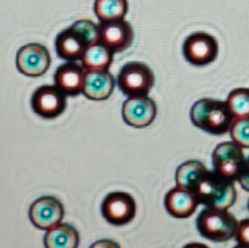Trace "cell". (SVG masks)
<instances>
[{
    "mask_svg": "<svg viewBox=\"0 0 249 248\" xmlns=\"http://www.w3.org/2000/svg\"><path fill=\"white\" fill-rule=\"evenodd\" d=\"M191 191L205 208L229 210L237 198L233 182L225 180L214 170H205L193 184Z\"/></svg>",
    "mask_w": 249,
    "mask_h": 248,
    "instance_id": "1",
    "label": "cell"
},
{
    "mask_svg": "<svg viewBox=\"0 0 249 248\" xmlns=\"http://www.w3.org/2000/svg\"><path fill=\"white\" fill-rule=\"evenodd\" d=\"M191 121L198 129L220 136L230 131L233 117L225 102L203 98L193 104L191 109Z\"/></svg>",
    "mask_w": 249,
    "mask_h": 248,
    "instance_id": "2",
    "label": "cell"
},
{
    "mask_svg": "<svg viewBox=\"0 0 249 248\" xmlns=\"http://www.w3.org/2000/svg\"><path fill=\"white\" fill-rule=\"evenodd\" d=\"M196 225L207 240L225 242L234 237L238 221L229 210L204 208L198 215Z\"/></svg>",
    "mask_w": 249,
    "mask_h": 248,
    "instance_id": "3",
    "label": "cell"
},
{
    "mask_svg": "<svg viewBox=\"0 0 249 248\" xmlns=\"http://www.w3.org/2000/svg\"><path fill=\"white\" fill-rule=\"evenodd\" d=\"M155 77L152 69L142 61L124 64L116 77L119 90L127 97L148 95L154 86Z\"/></svg>",
    "mask_w": 249,
    "mask_h": 248,
    "instance_id": "4",
    "label": "cell"
},
{
    "mask_svg": "<svg viewBox=\"0 0 249 248\" xmlns=\"http://www.w3.org/2000/svg\"><path fill=\"white\" fill-rule=\"evenodd\" d=\"M212 159L214 168L213 170L217 175L231 182L238 181L246 161L242 147L233 141L222 142L214 149Z\"/></svg>",
    "mask_w": 249,
    "mask_h": 248,
    "instance_id": "5",
    "label": "cell"
},
{
    "mask_svg": "<svg viewBox=\"0 0 249 248\" xmlns=\"http://www.w3.org/2000/svg\"><path fill=\"white\" fill-rule=\"evenodd\" d=\"M182 53L190 64L205 66L216 59L219 44L214 36L205 32H196L184 39Z\"/></svg>",
    "mask_w": 249,
    "mask_h": 248,
    "instance_id": "6",
    "label": "cell"
},
{
    "mask_svg": "<svg viewBox=\"0 0 249 248\" xmlns=\"http://www.w3.org/2000/svg\"><path fill=\"white\" fill-rule=\"evenodd\" d=\"M137 206L127 192H111L107 194L102 203V214L105 220L115 226L130 224L135 219Z\"/></svg>",
    "mask_w": 249,
    "mask_h": 248,
    "instance_id": "7",
    "label": "cell"
},
{
    "mask_svg": "<svg viewBox=\"0 0 249 248\" xmlns=\"http://www.w3.org/2000/svg\"><path fill=\"white\" fill-rule=\"evenodd\" d=\"M66 95L56 86H40L31 98L32 110L43 119H54L65 112Z\"/></svg>",
    "mask_w": 249,
    "mask_h": 248,
    "instance_id": "8",
    "label": "cell"
},
{
    "mask_svg": "<svg viewBox=\"0 0 249 248\" xmlns=\"http://www.w3.org/2000/svg\"><path fill=\"white\" fill-rule=\"evenodd\" d=\"M52 64V57L47 48L38 43H30L18 49L16 54V67L28 77L44 75Z\"/></svg>",
    "mask_w": 249,
    "mask_h": 248,
    "instance_id": "9",
    "label": "cell"
},
{
    "mask_svg": "<svg viewBox=\"0 0 249 248\" xmlns=\"http://www.w3.org/2000/svg\"><path fill=\"white\" fill-rule=\"evenodd\" d=\"M65 215L61 202L53 196H43L36 199L30 207L28 216L33 225L39 230L48 231L59 225Z\"/></svg>",
    "mask_w": 249,
    "mask_h": 248,
    "instance_id": "10",
    "label": "cell"
},
{
    "mask_svg": "<svg viewBox=\"0 0 249 248\" xmlns=\"http://www.w3.org/2000/svg\"><path fill=\"white\" fill-rule=\"evenodd\" d=\"M99 43L109 48L112 53H120L128 49L135 38L133 28L127 21L116 20L100 22Z\"/></svg>",
    "mask_w": 249,
    "mask_h": 248,
    "instance_id": "11",
    "label": "cell"
},
{
    "mask_svg": "<svg viewBox=\"0 0 249 248\" xmlns=\"http://www.w3.org/2000/svg\"><path fill=\"white\" fill-rule=\"evenodd\" d=\"M157 116V104L148 95L128 97L122 104L124 121L131 127L143 129L154 121Z\"/></svg>",
    "mask_w": 249,
    "mask_h": 248,
    "instance_id": "12",
    "label": "cell"
},
{
    "mask_svg": "<svg viewBox=\"0 0 249 248\" xmlns=\"http://www.w3.org/2000/svg\"><path fill=\"white\" fill-rule=\"evenodd\" d=\"M86 74L87 71L82 64H78L77 61H66L55 71L54 85L66 97H75L83 93Z\"/></svg>",
    "mask_w": 249,
    "mask_h": 248,
    "instance_id": "13",
    "label": "cell"
},
{
    "mask_svg": "<svg viewBox=\"0 0 249 248\" xmlns=\"http://www.w3.org/2000/svg\"><path fill=\"white\" fill-rule=\"evenodd\" d=\"M88 47L89 44L87 39L73 26L60 32L55 39V49H56L57 57L66 61L81 60Z\"/></svg>",
    "mask_w": 249,
    "mask_h": 248,
    "instance_id": "14",
    "label": "cell"
},
{
    "mask_svg": "<svg viewBox=\"0 0 249 248\" xmlns=\"http://www.w3.org/2000/svg\"><path fill=\"white\" fill-rule=\"evenodd\" d=\"M164 206L170 215L183 219L193 215L199 206V202L192 191L176 186L166 193Z\"/></svg>",
    "mask_w": 249,
    "mask_h": 248,
    "instance_id": "15",
    "label": "cell"
},
{
    "mask_svg": "<svg viewBox=\"0 0 249 248\" xmlns=\"http://www.w3.org/2000/svg\"><path fill=\"white\" fill-rule=\"evenodd\" d=\"M114 76L107 71H87L83 95L90 100H105L115 88Z\"/></svg>",
    "mask_w": 249,
    "mask_h": 248,
    "instance_id": "16",
    "label": "cell"
},
{
    "mask_svg": "<svg viewBox=\"0 0 249 248\" xmlns=\"http://www.w3.org/2000/svg\"><path fill=\"white\" fill-rule=\"evenodd\" d=\"M45 248H78L80 235L70 224L60 223L44 235Z\"/></svg>",
    "mask_w": 249,
    "mask_h": 248,
    "instance_id": "17",
    "label": "cell"
},
{
    "mask_svg": "<svg viewBox=\"0 0 249 248\" xmlns=\"http://www.w3.org/2000/svg\"><path fill=\"white\" fill-rule=\"evenodd\" d=\"M114 54L109 48L98 42L87 48L81 62L86 71H107L114 60Z\"/></svg>",
    "mask_w": 249,
    "mask_h": 248,
    "instance_id": "18",
    "label": "cell"
},
{
    "mask_svg": "<svg viewBox=\"0 0 249 248\" xmlns=\"http://www.w3.org/2000/svg\"><path fill=\"white\" fill-rule=\"evenodd\" d=\"M127 0H95L94 14L99 22L124 20L127 15Z\"/></svg>",
    "mask_w": 249,
    "mask_h": 248,
    "instance_id": "19",
    "label": "cell"
},
{
    "mask_svg": "<svg viewBox=\"0 0 249 248\" xmlns=\"http://www.w3.org/2000/svg\"><path fill=\"white\" fill-rule=\"evenodd\" d=\"M207 170L205 165L198 160H188L181 164L176 170V186L182 189H192L193 184L197 181L198 177Z\"/></svg>",
    "mask_w": 249,
    "mask_h": 248,
    "instance_id": "20",
    "label": "cell"
},
{
    "mask_svg": "<svg viewBox=\"0 0 249 248\" xmlns=\"http://www.w3.org/2000/svg\"><path fill=\"white\" fill-rule=\"evenodd\" d=\"M226 105L229 108L233 119H243L249 117V90L248 88H237L232 91L226 99Z\"/></svg>",
    "mask_w": 249,
    "mask_h": 248,
    "instance_id": "21",
    "label": "cell"
},
{
    "mask_svg": "<svg viewBox=\"0 0 249 248\" xmlns=\"http://www.w3.org/2000/svg\"><path fill=\"white\" fill-rule=\"evenodd\" d=\"M229 132L234 143L242 148H249V117L233 119Z\"/></svg>",
    "mask_w": 249,
    "mask_h": 248,
    "instance_id": "22",
    "label": "cell"
},
{
    "mask_svg": "<svg viewBox=\"0 0 249 248\" xmlns=\"http://www.w3.org/2000/svg\"><path fill=\"white\" fill-rule=\"evenodd\" d=\"M73 27L82 33L83 37L87 39L88 44L93 45L99 42V26L95 25L90 20H78L73 23Z\"/></svg>",
    "mask_w": 249,
    "mask_h": 248,
    "instance_id": "23",
    "label": "cell"
},
{
    "mask_svg": "<svg viewBox=\"0 0 249 248\" xmlns=\"http://www.w3.org/2000/svg\"><path fill=\"white\" fill-rule=\"evenodd\" d=\"M234 238H236L238 245L249 247V219H244V220L239 221Z\"/></svg>",
    "mask_w": 249,
    "mask_h": 248,
    "instance_id": "24",
    "label": "cell"
},
{
    "mask_svg": "<svg viewBox=\"0 0 249 248\" xmlns=\"http://www.w3.org/2000/svg\"><path fill=\"white\" fill-rule=\"evenodd\" d=\"M238 182L246 191L249 192V156L246 158V161H244L243 169H242L241 175H239Z\"/></svg>",
    "mask_w": 249,
    "mask_h": 248,
    "instance_id": "25",
    "label": "cell"
},
{
    "mask_svg": "<svg viewBox=\"0 0 249 248\" xmlns=\"http://www.w3.org/2000/svg\"><path fill=\"white\" fill-rule=\"evenodd\" d=\"M89 248H121L119 243L112 240H99L97 242L92 243Z\"/></svg>",
    "mask_w": 249,
    "mask_h": 248,
    "instance_id": "26",
    "label": "cell"
},
{
    "mask_svg": "<svg viewBox=\"0 0 249 248\" xmlns=\"http://www.w3.org/2000/svg\"><path fill=\"white\" fill-rule=\"evenodd\" d=\"M183 248H209L208 246L203 245V243L199 242H193V243H188V245L184 246Z\"/></svg>",
    "mask_w": 249,
    "mask_h": 248,
    "instance_id": "27",
    "label": "cell"
},
{
    "mask_svg": "<svg viewBox=\"0 0 249 248\" xmlns=\"http://www.w3.org/2000/svg\"><path fill=\"white\" fill-rule=\"evenodd\" d=\"M233 248H249V247H247V246H243V245H237L234 246Z\"/></svg>",
    "mask_w": 249,
    "mask_h": 248,
    "instance_id": "28",
    "label": "cell"
},
{
    "mask_svg": "<svg viewBox=\"0 0 249 248\" xmlns=\"http://www.w3.org/2000/svg\"><path fill=\"white\" fill-rule=\"evenodd\" d=\"M248 209H249V201H248Z\"/></svg>",
    "mask_w": 249,
    "mask_h": 248,
    "instance_id": "29",
    "label": "cell"
}]
</instances>
